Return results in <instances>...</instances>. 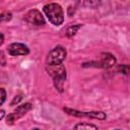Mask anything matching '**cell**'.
<instances>
[{"instance_id":"7c38bea8","label":"cell","mask_w":130,"mask_h":130,"mask_svg":"<svg viewBox=\"0 0 130 130\" xmlns=\"http://www.w3.org/2000/svg\"><path fill=\"white\" fill-rule=\"evenodd\" d=\"M5 99H6V92L3 88H0V106L4 103Z\"/></svg>"},{"instance_id":"5b68a950","label":"cell","mask_w":130,"mask_h":130,"mask_svg":"<svg viewBox=\"0 0 130 130\" xmlns=\"http://www.w3.org/2000/svg\"><path fill=\"white\" fill-rule=\"evenodd\" d=\"M30 108H31V106H30V104H28V103L19 106L13 113H11V114L8 115V117H7V119H6L7 124H12V123L15 122L16 120H18L19 118H21L22 116H24V114H25L27 111H29Z\"/></svg>"},{"instance_id":"277c9868","label":"cell","mask_w":130,"mask_h":130,"mask_svg":"<svg viewBox=\"0 0 130 130\" xmlns=\"http://www.w3.org/2000/svg\"><path fill=\"white\" fill-rule=\"evenodd\" d=\"M116 64V59L112 54L109 53H104L101 55V59L98 62H90L89 66H95V67H101V68H111Z\"/></svg>"},{"instance_id":"8fae6325","label":"cell","mask_w":130,"mask_h":130,"mask_svg":"<svg viewBox=\"0 0 130 130\" xmlns=\"http://www.w3.org/2000/svg\"><path fill=\"white\" fill-rule=\"evenodd\" d=\"M11 13L10 12H3L0 14V21H8L11 19Z\"/></svg>"},{"instance_id":"4fadbf2b","label":"cell","mask_w":130,"mask_h":130,"mask_svg":"<svg viewBox=\"0 0 130 130\" xmlns=\"http://www.w3.org/2000/svg\"><path fill=\"white\" fill-rule=\"evenodd\" d=\"M0 65H2V66L6 65V57L2 51H0Z\"/></svg>"},{"instance_id":"6da1fadb","label":"cell","mask_w":130,"mask_h":130,"mask_svg":"<svg viewBox=\"0 0 130 130\" xmlns=\"http://www.w3.org/2000/svg\"><path fill=\"white\" fill-rule=\"evenodd\" d=\"M44 12L48 19L55 25H60L64 21L63 10L57 3H49L44 6Z\"/></svg>"},{"instance_id":"52a82bcc","label":"cell","mask_w":130,"mask_h":130,"mask_svg":"<svg viewBox=\"0 0 130 130\" xmlns=\"http://www.w3.org/2000/svg\"><path fill=\"white\" fill-rule=\"evenodd\" d=\"M24 18L28 23L34 24V25H43V24H45V19H44L42 13L37 9L29 10L25 14Z\"/></svg>"},{"instance_id":"d6986e66","label":"cell","mask_w":130,"mask_h":130,"mask_svg":"<svg viewBox=\"0 0 130 130\" xmlns=\"http://www.w3.org/2000/svg\"><path fill=\"white\" fill-rule=\"evenodd\" d=\"M117 130H119V129H117Z\"/></svg>"},{"instance_id":"9c48e42d","label":"cell","mask_w":130,"mask_h":130,"mask_svg":"<svg viewBox=\"0 0 130 130\" xmlns=\"http://www.w3.org/2000/svg\"><path fill=\"white\" fill-rule=\"evenodd\" d=\"M73 130H98V127L90 123H79L75 125Z\"/></svg>"},{"instance_id":"8992f818","label":"cell","mask_w":130,"mask_h":130,"mask_svg":"<svg viewBox=\"0 0 130 130\" xmlns=\"http://www.w3.org/2000/svg\"><path fill=\"white\" fill-rule=\"evenodd\" d=\"M65 112H67L69 115L72 116H77V117H86V118H94V119H100V120H104L106 118V114H104L103 112H78L76 110H71L68 108L64 109Z\"/></svg>"},{"instance_id":"ba28073f","label":"cell","mask_w":130,"mask_h":130,"mask_svg":"<svg viewBox=\"0 0 130 130\" xmlns=\"http://www.w3.org/2000/svg\"><path fill=\"white\" fill-rule=\"evenodd\" d=\"M8 53L12 56H19V55H26L28 54V48L20 43H13L8 46Z\"/></svg>"},{"instance_id":"ac0fdd59","label":"cell","mask_w":130,"mask_h":130,"mask_svg":"<svg viewBox=\"0 0 130 130\" xmlns=\"http://www.w3.org/2000/svg\"><path fill=\"white\" fill-rule=\"evenodd\" d=\"M32 130H39V129H32Z\"/></svg>"},{"instance_id":"e0dca14e","label":"cell","mask_w":130,"mask_h":130,"mask_svg":"<svg viewBox=\"0 0 130 130\" xmlns=\"http://www.w3.org/2000/svg\"><path fill=\"white\" fill-rule=\"evenodd\" d=\"M3 41H4V36H3V35L0 32V45L3 43Z\"/></svg>"},{"instance_id":"9a60e30c","label":"cell","mask_w":130,"mask_h":130,"mask_svg":"<svg viewBox=\"0 0 130 130\" xmlns=\"http://www.w3.org/2000/svg\"><path fill=\"white\" fill-rule=\"evenodd\" d=\"M20 100H21V95H17V96H15V99L13 100V102L11 103V105H14L15 103H18Z\"/></svg>"},{"instance_id":"7a4b0ae2","label":"cell","mask_w":130,"mask_h":130,"mask_svg":"<svg viewBox=\"0 0 130 130\" xmlns=\"http://www.w3.org/2000/svg\"><path fill=\"white\" fill-rule=\"evenodd\" d=\"M47 70L49 72V74L53 77L55 85L57 86L58 89L62 90V86L61 84L64 82L65 78H66V69L62 64H58V65H52V66H48Z\"/></svg>"},{"instance_id":"5bb4252c","label":"cell","mask_w":130,"mask_h":130,"mask_svg":"<svg viewBox=\"0 0 130 130\" xmlns=\"http://www.w3.org/2000/svg\"><path fill=\"white\" fill-rule=\"evenodd\" d=\"M120 70L122 71V73H124V74H128L129 68H128L127 65H122V66H120Z\"/></svg>"},{"instance_id":"3957f363","label":"cell","mask_w":130,"mask_h":130,"mask_svg":"<svg viewBox=\"0 0 130 130\" xmlns=\"http://www.w3.org/2000/svg\"><path fill=\"white\" fill-rule=\"evenodd\" d=\"M66 57V50L62 46H57L50 51L47 56V63L48 65H58L61 64L62 61Z\"/></svg>"},{"instance_id":"2e32d148","label":"cell","mask_w":130,"mask_h":130,"mask_svg":"<svg viewBox=\"0 0 130 130\" xmlns=\"http://www.w3.org/2000/svg\"><path fill=\"white\" fill-rule=\"evenodd\" d=\"M4 115H5V112H4L3 110H0V120L4 117Z\"/></svg>"},{"instance_id":"30bf717a","label":"cell","mask_w":130,"mask_h":130,"mask_svg":"<svg viewBox=\"0 0 130 130\" xmlns=\"http://www.w3.org/2000/svg\"><path fill=\"white\" fill-rule=\"evenodd\" d=\"M79 27H80V25H71V26H69L67 28V30H66L67 37H73L76 34V31H77V29Z\"/></svg>"}]
</instances>
